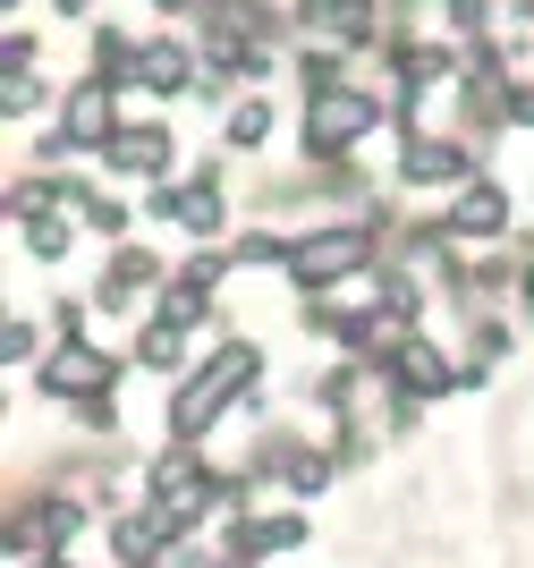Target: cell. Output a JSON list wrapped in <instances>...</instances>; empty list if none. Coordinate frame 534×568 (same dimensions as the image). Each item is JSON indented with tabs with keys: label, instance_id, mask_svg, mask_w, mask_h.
I'll return each mask as SVG.
<instances>
[{
	"label": "cell",
	"instance_id": "obj_4",
	"mask_svg": "<svg viewBox=\"0 0 534 568\" xmlns=\"http://www.w3.org/2000/svg\"><path fill=\"white\" fill-rule=\"evenodd\" d=\"M43 382H51V390H102V382H111V365H102V356H85V348H69Z\"/></svg>",
	"mask_w": 534,
	"mask_h": 568
},
{
	"label": "cell",
	"instance_id": "obj_5",
	"mask_svg": "<svg viewBox=\"0 0 534 568\" xmlns=\"http://www.w3.org/2000/svg\"><path fill=\"white\" fill-rule=\"evenodd\" d=\"M450 230H466V237H492V230H501V195H492V187H475V195L459 204V213H450Z\"/></svg>",
	"mask_w": 534,
	"mask_h": 568
},
{
	"label": "cell",
	"instance_id": "obj_3",
	"mask_svg": "<svg viewBox=\"0 0 534 568\" xmlns=\"http://www.w3.org/2000/svg\"><path fill=\"white\" fill-rule=\"evenodd\" d=\"M365 119H373V102H365V94H340V102H323V111H314V144L331 153V144H340V136H356Z\"/></svg>",
	"mask_w": 534,
	"mask_h": 568
},
{
	"label": "cell",
	"instance_id": "obj_1",
	"mask_svg": "<svg viewBox=\"0 0 534 568\" xmlns=\"http://www.w3.org/2000/svg\"><path fill=\"white\" fill-rule=\"evenodd\" d=\"M246 374H255V348H221V356H212V374L179 399V433H204V416L230 399V390H246Z\"/></svg>",
	"mask_w": 534,
	"mask_h": 568
},
{
	"label": "cell",
	"instance_id": "obj_7",
	"mask_svg": "<svg viewBox=\"0 0 534 568\" xmlns=\"http://www.w3.org/2000/svg\"><path fill=\"white\" fill-rule=\"evenodd\" d=\"M43 568H60V560H43Z\"/></svg>",
	"mask_w": 534,
	"mask_h": 568
},
{
	"label": "cell",
	"instance_id": "obj_6",
	"mask_svg": "<svg viewBox=\"0 0 534 568\" xmlns=\"http://www.w3.org/2000/svg\"><path fill=\"white\" fill-rule=\"evenodd\" d=\"M111 153H119V170H162V153H170V144H162V136H119Z\"/></svg>",
	"mask_w": 534,
	"mask_h": 568
},
{
	"label": "cell",
	"instance_id": "obj_2",
	"mask_svg": "<svg viewBox=\"0 0 534 568\" xmlns=\"http://www.w3.org/2000/svg\"><path fill=\"white\" fill-rule=\"evenodd\" d=\"M349 263H365V230H331V237H314V246H298V281L323 288V281H340Z\"/></svg>",
	"mask_w": 534,
	"mask_h": 568
}]
</instances>
